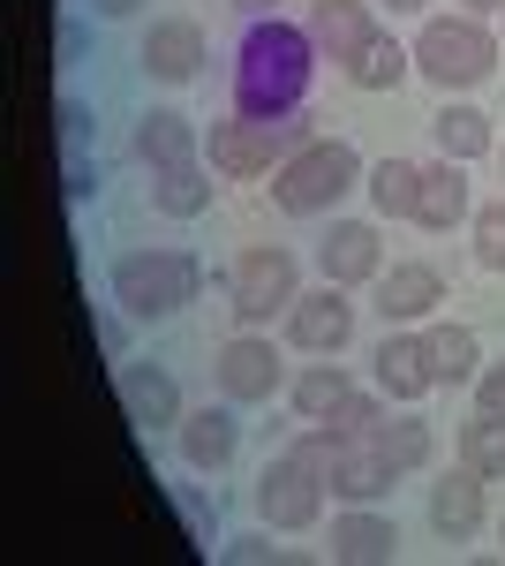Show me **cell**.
<instances>
[{
	"label": "cell",
	"instance_id": "27",
	"mask_svg": "<svg viewBox=\"0 0 505 566\" xmlns=\"http://www.w3.org/2000/svg\"><path fill=\"white\" fill-rule=\"evenodd\" d=\"M453 453H461L475 476H491V483H498V476H505V416L475 408V416L461 423V438H453Z\"/></svg>",
	"mask_w": 505,
	"mask_h": 566
},
{
	"label": "cell",
	"instance_id": "14",
	"mask_svg": "<svg viewBox=\"0 0 505 566\" xmlns=\"http://www.w3.org/2000/svg\"><path fill=\"white\" fill-rule=\"evenodd\" d=\"M370 295H378L385 325H422V317H438V303H445V272L438 264H392V272L370 280Z\"/></svg>",
	"mask_w": 505,
	"mask_h": 566
},
{
	"label": "cell",
	"instance_id": "25",
	"mask_svg": "<svg viewBox=\"0 0 505 566\" xmlns=\"http://www.w3.org/2000/svg\"><path fill=\"white\" fill-rule=\"evenodd\" d=\"M347 392H355L347 363H339V355H317V363L302 370L295 386H287V400H295V416H302V423H325V416H333V408L347 400Z\"/></svg>",
	"mask_w": 505,
	"mask_h": 566
},
{
	"label": "cell",
	"instance_id": "37",
	"mask_svg": "<svg viewBox=\"0 0 505 566\" xmlns=\"http://www.w3.org/2000/svg\"><path fill=\"white\" fill-rule=\"evenodd\" d=\"M475 408L505 416V363H483V378H475Z\"/></svg>",
	"mask_w": 505,
	"mask_h": 566
},
{
	"label": "cell",
	"instance_id": "28",
	"mask_svg": "<svg viewBox=\"0 0 505 566\" xmlns=\"http://www.w3.org/2000/svg\"><path fill=\"white\" fill-rule=\"evenodd\" d=\"M415 181H422L415 159H378V167L362 175V189H370V205H378L385 219H415Z\"/></svg>",
	"mask_w": 505,
	"mask_h": 566
},
{
	"label": "cell",
	"instance_id": "41",
	"mask_svg": "<svg viewBox=\"0 0 505 566\" xmlns=\"http://www.w3.org/2000/svg\"><path fill=\"white\" fill-rule=\"evenodd\" d=\"M234 8H242V15H272V0H234Z\"/></svg>",
	"mask_w": 505,
	"mask_h": 566
},
{
	"label": "cell",
	"instance_id": "4",
	"mask_svg": "<svg viewBox=\"0 0 505 566\" xmlns=\"http://www.w3.org/2000/svg\"><path fill=\"white\" fill-rule=\"evenodd\" d=\"M491 69H498V39L483 31V15H430V23H422V39H415V76L422 84L461 98V91L491 84Z\"/></svg>",
	"mask_w": 505,
	"mask_h": 566
},
{
	"label": "cell",
	"instance_id": "15",
	"mask_svg": "<svg viewBox=\"0 0 505 566\" xmlns=\"http://www.w3.org/2000/svg\"><path fill=\"white\" fill-rule=\"evenodd\" d=\"M333 559L339 566H385V559H400V522L378 514V506H347V514H333Z\"/></svg>",
	"mask_w": 505,
	"mask_h": 566
},
{
	"label": "cell",
	"instance_id": "21",
	"mask_svg": "<svg viewBox=\"0 0 505 566\" xmlns=\"http://www.w3.org/2000/svg\"><path fill=\"white\" fill-rule=\"evenodd\" d=\"M400 483V469L385 461L378 446H339V469H333V499H347V506H378L385 491Z\"/></svg>",
	"mask_w": 505,
	"mask_h": 566
},
{
	"label": "cell",
	"instance_id": "43",
	"mask_svg": "<svg viewBox=\"0 0 505 566\" xmlns=\"http://www.w3.org/2000/svg\"><path fill=\"white\" fill-rule=\"evenodd\" d=\"M498 544H505V522H498Z\"/></svg>",
	"mask_w": 505,
	"mask_h": 566
},
{
	"label": "cell",
	"instance_id": "32",
	"mask_svg": "<svg viewBox=\"0 0 505 566\" xmlns=\"http://www.w3.org/2000/svg\"><path fill=\"white\" fill-rule=\"evenodd\" d=\"M475 264L483 272H505V197L475 212Z\"/></svg>",
	"mask_w": 505,
	"mask_h": 566
},
{
	"label": "cell",
	"instance_id": "18",
	"mask_svg": "<svg viewBox=\"0 0 505 566\" xmlns=\"http://www.w3.org/2000/svg\"><path fill=\"white\" fill-rule=\"evenodd\" d=\"M483 483L491 476H475V469H453V476H438L430 483V528L445 536V544H467L475 528H483Z\"/></svg>",
	"mask_w": 505,
	"mask_h": 566
},
{
	"label": "cell",
	"instance_id": "36",
	"mask_svg": "<svg viewBox=\"0 0 505 566\" xmlns=\"http://www.w3.org/2000/svg\"><path fill=\"white\" fill-rule=\"evenodd\" d=\"M53 53H61L69 69H76V61H84V53H91V31H84V23H76V15H61V31H53Z\"/></svg>",
	"mask_w": 505,
	"mask_h": 566
},
{
	"label": "cell",
	"instance_id": "33",
	"mask_svg": "<svg viewBox=\"0 0 505 566\" xmlns=\"http://www.w3.org/2000/svg\"><path fill=\"white\" fill-rule=\"evenodd\" d=\"M173 514H181V528H189V544H197V552H219V544H211V506L189 491V483H173Z\"/></svg>",
	"mask_w": 505,
	"mask_h": 566
},
{
	"label": "cell",
	"instance_id": "42",
	"mask_svg": "<svg viewBox=\"0 0 505 566\" xmlns=\"http://www.w3.org/2000/svg\"><path fill=\"white\" fill-rule=\"evenodd\" d=\"M498 167H505V144H498Z\"/></svg>",
	"mask_w": 505,
	"mask_h": 566
},
{
	"label": "cell",
	"instance_id": "16",
	"mask_svg": "<svg viewBox=\"0 0 505 566\" xmlns=\"http://www.w3.org/2000/svg\"><path fill=\"white\" fill-rule=\"evenodd\" d=\"M302 23H309L317 53H325V61H339V69H347L362 45L378 39V23H370V0H309V15H302Z\"/></svg>",
	"mask_w": 505,
	"mask_h": 566
},
{
	"label": "cell",
	"instance_id": "31",
	"mask_svg": "<svg viewBox=\"0 0 505 566\" xmlns=\"http://www.w3.org/2000/svg\"><path fill=\"white\" fill-rule=\"evenodd\" d=\"M98 189H106V167H98L91 151H61V197H69V205H91Z\"/></svg>",
	"mask_w": 505,
	"mask_h": 566
},
{
	"label": "cell",
	"instance_id": "23",
	"mask_svg": "<svg viewBox=\"0 0 505 566\" xmlns=\"http://www.w3.org/2000/svg\"><path fill=\"white\" fill-rule=\"evenodd\" d=\"M430 136H438V159H461V167H475L483 151H498V136H491V114L483 106H445L438 122H430Z\"/></svg>",
	"mask_w": 505,
	"mask_h": 566
},
{
	"label": "cell",
	"instance_id": "12",
	"mask_svg": "<svg viewBox=\"0 0 505 566\" xmlns=\"http://www.w3.org/2000/svg\"><path fill=\"white\" fill-rule=\"evenodd\" d=\"M173 438H181V469L219 476V469H234V453H242V416H234V400H219V408H189Z\"/></svg>",
	"mask_w": 505,
	"mask_h": 566
},
{
	"label": "cell",
	"instance_id": "17",
	"mask_svg": "<svg viewBox=\"0 0 505 566\" xmlns=\"http://www.w3.org/2000/svg\"><path fill=\"white\" fill-rule=\"evenodd\" d=\"M461 219H475V205H467V167H461V159H430L422 181H415V227L453 234Z\"/></svg>",
	"mask_w": 505,
	"mask_h": 566
},
{
	"label": "cell",
	"instance_id": "10",
	"mask_svg": "<svg viewBox=\"0 0 505 566\" xmlns=\"http://www.w3.org/2000/svg\"><path fill=\"white\" fill-rule=\"evenodd\" d=\"M287 340H295L302 355H347V340H355V303H347V287H317V295H302L295 310H287Z\"/></svg>",
	"mask_w": 505,
	"mask_h": 566
},
{
	"label": "cell",
	"instance_id": "24",
	"mask_svg": "<svg viewBox=\"0 0 505 566\" xmlns=\"http://www.w3.org/2000/svg\"><path fill=\"white\" fill-rule=\"evenodd\" d=\"M408 76H415V45H400L392 31H378V39L347 61V84L355 91H400Z\"/></svg>",
	"mask_w": 505,
	"mask_h": 566
},
{
	"label": "cell",
	"instance_id": "2",
	"mask_svg": "<svg viewBox=\"0 0 505 566\" xmlns=\"http://www.w3.org/2000/svg\"><path fill=\"white\" fill-rule=\"evenodd\" d=\"M197 287H204V264L189 258V250H122L114 272H106V295L128 317H144V325L181 317V310L197 303Z\"/></svg>",
	"mask_w": 505,
	"mask_h": 566
},
{
	"label": "cell",
	"instance_id": "1",
	"mask_svg": "<svg viewBox=\"0 0 505 566\" xmlns=\"http://www.w3.org/2000/svg\"><path fill=\"white\" fill-rule=\"evenodd\" d=\"M317 61H325V53H317V39H309V23L250 15V31H242V45H234V114H250V122L302 114Z\"/></svg>",
	"mask_w": 505,
	"mask_h": 566
},
{
	"label": "cell",
	"instance_id": "13",
	"mask_svg": "<svg viewBox=\"0 0 505 566\" xmlns=\"http://www.w3.org/2000/svg\"><path fill=\"white\" fill-rule=\"evenodd\" d=\"M370 363H378V392L392 408H415L422 392L438 386V378H430V348H422V333H408V325H385V340L370 348Z\"/></svg>",
	"mask_w": 505,
	"mask_h": 566
},
{
	"label": "cell",
	"instance_id": "39",
	"mask_svg": "<svg viewBox=\"0 0 505 566\" xmlns=\"http://www.w3.org/2000/svg\"><path fill=\"white\" fill-rule=\"evenodd\" d=\"M385 8H392V15H422L430 0H385Z\"/></svg>",
	"mask_w": 505,
	"mask_h": 566
},
{
	"label": "cell",
	"instance_id": "11",
	"mask_svg": "<svg viewBox=\"0 0 505 566\" xmlns=\"http://www.w3.org/2000/svg\"><path fill=\"white\" fill-rule=\"evenodd\" d=\"M317 272L333 280V287H370L385 272V242L370 219H333L325 227V242H317Z\"/></svg>",
	"mask_w": 505,
	"mask_h": 566
},
{
	"label": "cell",
	"instance_id": "20",
	"mask_svg": "<svg viewBox=\"0 0 505 566\" xmlns=\"http://www.w3.org/2000/svg\"><path fill=\"white\" fill-rule=\"evenodd\" d=\"M211 175H219L211 159L159 167V175H151V212H159V219H204V212H211V189H219Z\"/></svg>",
	"mask_w": 505,
	"mask_h": 566
},
{
	"label": "cell",
	"instance_id": "8",
	"mask_svg": "<svg viewBox=\"0 0 505 566\" xmlns=\"http://www.w3.org/2000/svg\"><path fill=\"white\" fill-rule=\"evenodd\" d=\"M204 61H211V45H204V23H197V15H151V23H144L136 69H144L151 84H197Z\"/></svg>",
	"mask_w": 505,
	"mask_h": 566
},
{
	"label": "cell",
	"instance_id": "5",
	"mask_svg": "<svg viewBox=\"0 0 505 566\" xmlns=\"http://www.w3.org/2000/svg\"><path fill=\"white\" fill-rule=\"evenodd\" d=\"M227 303H234L242 325L287 317V310L302 303V258L287 250V242H256V250H242L234 272H227Z\"/></svg>",
	"mask_w": 505,
	"mask_h": 566
},
{
	"label": "cell",
	"instance_id": "22",
	"mask_svg": "<svg viewBox=\"0 0 505 566\" xmlns=\"http://www.w3.org/2000/svg\"><path fill=\"white\" fill-rule=\"evenodd\" d=\"M422 348H430V378H438V386H475V378H483V340H475L467 325H430Z\"/></svg>",
	"mask_w": 505,
	"mask_h": 566
},
{
	"label": "cell",
	"instance_id": "40",
	"mask_svg": "<svg viewBox=\"0 0 505 566\" xmlns=\"http://www.w3.org/2000/svg\"><path fill=\"white\" fill-rule=\"evenodd\" d=\"M491 8H505V0H461V15H491Z\"/></svg>",
	"mask_w": 505,
	"mask_h": 566
},
{
	"label": "cell",
	"instance_id": "26",
	"mask_svg": "<svg viewBox=\"0 0 505 566\" xmlns=\"http://www.w3.org/2000/svg\"><path fill=\"white\" fill-rule=\"evenodd\" d=\"M378 453L400 469V476H415V469H430V461H438V431H430L422 416H385Z\"/></svg>",
	"mask_w": 505,
	"mask_h": 566
},
{
	"label": "cell",
	"instance_id": "38",
	"mask_svg": "<svg viewBox=\"0 0 505 566\" xmlns=\"http://www.w3.org/2000/svg\"><path fill=\"white\" fill-rule=\"evenodd\" d=\"M136 8H144V0H91V15H98V23H122V15H136Z\"/></svg>",
	"mask_w": 505,
	"mask_h": 566
},
{
	"label": "cell",
	"instance_id": "34",
	"mask_svg": "<svg viewBox=\"0 0 505 566\" xmlns=\"http://www.w3.org/2000/svg\"><path fill=\"white\" fill-rule=\"evenodd\" d=\"M91 333H98V355H106V363H128V325L114 310H91Z\"/></svg>",
	"mask_w": 505,
	"mask_h": 566
},
{
	"label": "cell",
	"instance_id": "19",
	"mask_svg": "<svg viewBox=\"0 0 505 566\" xmlns=\"http://www.w3.org/2000/svg\"><path fill=\"white\" fill-rule=\"evenodd\" d=\"M136 159L159 175V167H189V159H204V136L189 114H173V106H151L144 122H136Z\"/></svg>",
	"mask_w": 505,
	"mask_h": 566
},
{
	"label": "cell",
	"instance_id": "30",
	"mask_svg": "<svg viewBox=\"0 0 505 566\" xmlns=\"http://www.w3.org/2000/svg\"><path fill=\"white\" fill-rule=\"evenodd\" d=\"M53 136H61V151H84L91 136H98V114H91L76 91H61V98H53Z\"/></svg>",
	"mask_w": 505,
	"mask_h": 566
},
{
	"label": "cell",
	"instance_id": "29",
	"mask_svg": "<svg viewBox=\"0 0 505 566\" xmlns=\"http://www.w3.org/2000/svg\"><path fill=\"white\" fill-rule=\"evenodd\" d=\"M385 392H347L333 416H325V431L339 438V446H378V431H385Z\"/></svg>",
	"mask_w": 505,
	"mask_h": 566
},
{
	"label": "cell",
	"instance_id": "7",
	"mask_svg": "<svg viewBox=\"0 0 505 566\" xmlns=\"http://www.w3.org/2000/svg\"><path fill=\"white\" fill-rule=\"evenodd\" d=\"M211 378H219V400L234 408H264L272 392H287V363L264 333H234L227 348L211 355Z\"/></svg>",
	"mask_w": 505,
	"mask_h": 566
},
{
	"label": "cell",
	"instance_id": "3",
	"mask_svg": "<svg viewBox=\"0 0 505 566\" xmlns=\"http://www.w3.org/2000/svg\"><path fill=\"white\" fill-rule=\"evenodd\" d=\"M362 151L347 144V136H317V144H302L295 159L272 175V205L287 219H325V212H339V197L347 189H362Z\"/></svg>",
	"mask_w": 505,
	"mask_h": 566
},
{
	"label": "cell",
	"instance_id": "35",
	"mask_svg": "<svg viewBox=\"0 0 505 566\" xmlns=\"http://www.w3.org/2000/svg\"><path fill=\"white\" fill-rule=\"evenodd\" d=\"M219 559L256 566V559H280V544H272V536H227V544H219Z\"/></svg>",
	"mask_w": 505,
	"mask_h": 566
},
{
	"label": "cell",
	"instance_id": "6",
	"mask_svg": "<svg viewBox=\"0 0 505 566\" xmlns=\"http://www.w3.org/2000/svg\"><path fill=\"white\" fill-rule=\"evenodd\" d=\"M256 522L280 528V536H302V528L325 522V476H317V469H302L287 446L256 469Z\"/></svg>",
	"mask_w": 505,
	"mask_h": 566
},
{
	"label": "cell",
	"instance_id": "9",
	"mask_svg": "<svg viewBox=\"0 0 505 566\" xmlns=\"http://www.w3.org/2000/svg\"><path fill=\"white\" fill-rule=\"evenodd\" d=\"M114 400H122V416L136 423V431H181V386H173V370H159V363H114Z\"/></svg>",
	"mask_w": 505,
	"mask_h": 566
}]
</instances>
